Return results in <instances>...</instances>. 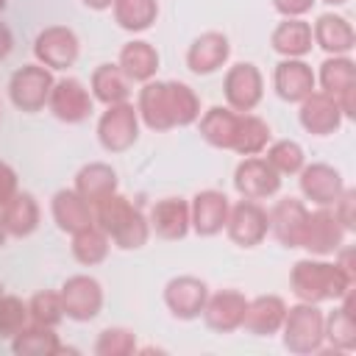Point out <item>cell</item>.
Returning a JSON list of instances; mask_svg holds the SVG:
<instances>
[{
    "label": "cell",
    "instance_id": "obj_10",
    "mask_svg": "<svg viewBox=\"0 0 356 356\" xmlns=\"http://www.w3.org/2000/svg\"><path fill=\"white\" fill-rule=\"evenodd\" d=\"M320 92L331 95L342 117L353 120L356 117V64L348 56H328L320 64Z\"/></svg>",
    "mask_w": 356,
    "mask_h": 356
},
{
    "label": "cell",
    "instance_id": "obj_53",
    "mask_svg": "<svg viewBox=\"0 0 356 356\" xmlns=\"http://www.w3.org/2000/svg\"><path fill=\"white\" fill-rule=\"evenodd\" d=\"M0 111H3V108H0Z\"/></svg>",
    "mask_w": 356,
    "mask_h": 356
},
{
    "label": "cell",
    "instance_id": "obj_40",
    "mask_svg": "<svg viewBox=\"0 0 356 356\" xmlns=\"http://www.w3.org/2000/svg\"><path fill=\"white\" fill-rule=\"evenodd\" d=\"M28 314H31V323L56 328V325L64 320L61 295L53 292V289H39V292H33L31 300H28Z\"/></svg>",
    "mask_w": 356,
    "mask_h": 356
},
{
    "label": "cell",
    "instance_id": "obj_15",
    "mask_svg": "<svg viewBox=\"0 0 356 356\" xmlns=\"http://www.w3.org/2000/svg\"><path fill=\"white\" fill-rule=\"evenodd\" d=\"M209 298V286L203 278L195 275H175L164 284V306L175 320H195L200 317Z\"/></svg>",
    "mask_w": 356,
    "mask_h": 356
},
{
    "label": "cell",
    "instance_id": "obj_50",
    "mask_svg": "<svg viewBox=\"0 0 356 356\" xmlns=\"http://www.w3.org/2000/svg\"><path fill=\"white\" fill-rule=\"evenodd\" d=\"M323 3H328V6H345L348 0H323Z\"/></svg>",
    "mask_w": 356,
    "mask_h": 356
},
{
    "label": "cell",
    "instance_id": "obj_51",
    "mask_svg": "<svg viewBox=\"0 0 356 356\" xmlns=\"http://www.w3.org/2000/svg\"><path fill=\"white\" fill-rule=\"evenodd\" d=\"M6 3H8V0H0V11H3V8H6Z\"/></svg>",
    "mask_w": 356,
    "mask_h": 356
},
{
    "label": "cell",
    "instance_id": "obj_20",
    "mask_svg": "<svg viewBox=\"0 0 356 356\" xmlns=\"http://www.w3.org/2000/svg\"><path fill=\"white\" fill-rule=\"evenodd\" d=\"M298 117H300L303 131L312 134V136H328V134L339 131V125H342V120H345L339 103H337L331 95L320 92V89H314L309 97L300 100Z\"/></svg>",
    "mask_w": 356,
    "mask_h": 356
},
{
    "label": "cell",
    "instance_id": "obj_47",
    "mask_svg": "<svg viewBox=\"0 0 356 356\" xmlns=\"http://www.w3.org/2000/svg\"><path fill=\"white\" fill-rule=\"evenodd\" d=\"M14 50V33L6 22H0V61L8 58V53Z\"/></svg>",
    "mask_w": 356,
    "mask_h": 356
},
{
    "label": "cell",
    "instance_id": "obj_30",
    "mask_svg": "<svg viewBox=\"0 0 356 356\" xmlns=\"http://www.w3.org/2000/svg\"><path fill=\"white\" fill-rule=\"evenodd\" d=\"M39 217H42V209L36 203V197L31 192H14L11 200L0 209V220L6 225V234L8 236H31L36 228H39Z\"/></svg>",
    "mask_w": 356,
    "mask_h": 356
},
{
    "label": "cell",
    "instance_id": "obj_19",
    "mask_svg": "<svg viewBox=\"0 0 356 356\" xmlns=\"http://www.w3.org/2000/svg\"><path fill=\"white\" fill-rule=\"evenodd\" d=\"M245 309H248V298L239 289H220V292H209L200 317L211 331L231 334V331L242 328Z\"/></svg>",
    "mask_w": 356,
    "mask_h": 356
},
{
    "label": "cell",
    "instance_id": "obj_11",
    "mask_svg": "<svg viewBox=\"0 0 356 356\" xmlns=\"http://www.w3.org/2000/svg\"><path fill=\"white\" fill-rule=\"evenodd\" d=\"M234 189L248 200H267L278 195L281 175L264 156H245L234 170Z\"/></svg>",
    "mask_w": 356,
    "mask_h": 356
},
{
    "label": "cell",
    "instance_id": "obj_22",
    "mask_svg": "<svg viewBox=\"0 0 356 356\" xmlns=\"http://www.w3.org/2000/svg\"><path fill=\"white\" fill-rule=\"evenodd\" d=\"M275 95L286 103H300L317 89V78L303 58H281L273 72Z\"/></svg>",
    "mask_w": 356,
    "mask_h": 356
},
{
    "label": "cell",
    "instance_id": "obj_44",
    "mask_svg": "<svg viewBox=\"0 0 356 356\" xmlns=\"http://www.w3.org/2000/svg\"><path fill=\"white\" fill-rule=\"evenodd\" d=\"M17 189H19V186H17V172H14V167L6 164V161H0V209L11 200V195H14Z\"/></svg>",
    "mask_w": 356,
    "mask_h": 356
},
{
    "label": "cell",
    "instance_id": "obj_37",
    "mask_svg": "<svg viewBox=\"0 0 356 356\" xmlns=\"http://www.w3.org/2000/svg\"><path fill=\"white\" fill-rule=\"evenodd\" d=\"M270 136H273L270 125L261 117L245 111V114H239V131H236L234 153H239V156H259L270 145Z\"/></svg>",
    "mask_w": 356,
    "mask_h": 356
},
{
    "label": "cell",
    "instance_id": "obj_27",
    "mask_svg": "<svg viewBox=\"0 0 356 356\" xmlns=\"http://www.w3.org/2000/svg\"><path fill=\"white\" fill-rule=\"evenodd\" d=\"M270 44L281 58H303L314 39H312V25L303 17H284L273 33H270Z\"/></svg>",
    "mask_w": 356,
    "mask_h": 356
},
{
    "label": "cell",
    "instance_id": "obj_18",
    "mask_svg": "<svg viewBox=\"0 0 356 356\" xmlns=\"http://www.w3.org/2000/svg\"><path fill=\"white\" fill-rule=\"evenodd\" d=\"M306 217L309 209L303 200L298 197H281L267 209V222H270V234L278 239V245L284 248H300L303 239V228H306Z\"/></svg>",
    "mask_w": 356,
    "mask_h": 356
},
{
    "label": "cell",
    "instance_id": "obj_6",
    "mask_svg": "<svg viewBox=\"0 0 356 356\" xmlns=\"http://www.w3.org/2000/svg\"><path fill=\"white\" fill-rule=\"evenodd\" d=\"M228 239L236 245V248H256L267 239L270 234V222H267V209L259 203V200H236L231 209H228V220H225V228Z\"/></svg>",
    "mask_w": 356,
    "mask_h": 356
},
{
    "label": "cell",
    "instance_id": "obj_39",
    "mask_svg": "<svg viewBox=\"0 0 356 356\" xmlns=\"http://www.w3.org/2000/svg\"><path fill=\"white\" fill-rule=\"evenodd\" d=\"M264 150H267L264 159L275 167L278 175H298L300 167L306 164V153H303V147L295 139H278V142H273Z\"/></svg>",
    "mask_w": 356,
    "mask_h": 356
},
{
    "label": "cell",
    "instance_id": "obj_41",
    "mask_svg": "<svg viewBox=\"0 0 356 356\" xmlns=\"http://www.w3.org/2000/svg\"><path fill=\"white\" fill-rule=\"evenodd\" d=\"M95 356H131L136 353V334L122 325L103 328L95 339Z\"/></svg>",
    "mask_w": 356,
    "mask_h": 356
},
{
    "label": "cell",
    "instance_id": "obj_1",
    "mask_svg": "<svg viewBox=\"0 0 356 356\" xmlns=\"http://www.w3.org/2000/svg\"><path fill=\"white\" fill-rule=\"evenodd\" d=\"M92 214H95V225L120 250H139L150 239L147 217L120 192H114V195L103 197L100 203H95Z\"/></svg>",
    "mask_w": 356,
    "mask_h": 356
},
{
    "label": "cell",
    "instance_id": "obj_3",
    "mask_svg": "<svg viewBox=\"0 0 356 356\" xmlns=\"http://www.w3.org/2000/svg\"><path fill=\"white\" fill-rule=\"evenodd\" d=\"M323 323H325V314H323L320 303L298 300L295 306H286V314H284V323H281L284 348L289 353H298V356L320 353L323 345H325Z\"/></svg>",
    "mask_w": 356,
    "mask_h": 356
},
{
    "label": "cell",
    "instance_id": "obj_25",
    "mask_svg": "<svg viewBox=\"0 0 356 356\" xmlns=\"http://www.w3.org/2000/svg\"><path fill=\"white\" fill-rule=\"evenodd\" d=\"M286 314V303L278 295H259L248 300L245 317H242V328L253 337H273L281 331Z\"/></svg>",
    "mask_w": 356,
    "mask_h": 356
},
{
    "label": "cell",
    "instance_id": "obj_7",
    "mask_svg": "<svg viewBox=\"0 0 356 356\" xmlns=\"http://www.w3.org/2000/svg\"><path fill=\"white\" fill-rule=\"evenodd\" d=\"M222 95H225V106L245 114L253 111L261 103L264 95V75L256 64L250 61H236L228 67L225 78H222Z\"/></svg>",
    "mask_w": 356,
    "mask_h": 356
},
{
    "label": "cell",
    "instance_id": "obj_46",
    "mask_svg": "<svg viewBox=\"0 0 356 356\" xmlns=\"http://www.w3.org/2000/svg\"><path fill=\"white\" fill-rule=\"evenodd\" d=\"M334 261L356 278V264H353V248H350V245H339V250L334 253Z\"/></svg>",
    "mask_w": 356,
    "mask_h": 356
},
{
    "label": "cell",
    "instance_id": "obj_13",
    "mask_svg": "<svg viewBox=\"0 0 356 356\" xmlns=\"http://www.w3.org/2000/svg\"><path fill=\"white\" fill-rule=\"evenodd\" d=\"M47 108L56 120L67 125H78L92 114V95L78 78H58L50 89Z\"/></svg>",
    "mask_w": 356,
    "mask_h": 356
},
{
    "label": "cell",
    "instance_id": "obj_4",
    "mask_svg": "<svg viewBox=\"0 0 356 356\" xmlns=\"http://www.w3.org/2000/svg\"><path fill=\"white\" fill-rule=\"evenodd\" d=\"M53 83H56L53 70L42 67L39 61L36 64H22L8 78V97L19 111L33 114V111H42L47 106Z\"/></svg>",
    "mask_w": 356,
    "mask_h": 356
},
{
    "label": "cell",
    "instance_id": "obj_43",
    "mask_svg": "<svg viewBox=\"0 0 356 356\" xmlns=\"http://www.w3.org/2000/svg\"><path fill=\"white\" fill-rule=\"evenodd\" d=\"M331 211H334V217L339 220V225H342L348 234H353V231H356V189L345 186L342 195L334 200Z\"/></svg>",
    "mask_w": 356,
    "mask_h": 356
},
{
    "label": "cell",
    "instance_id": "obj_12",
    "mask_svg": "<svg viewBox=\"0 0 356 356\" xmlns=\"http://www.w3.org/2000/svg\"><path fill=\"white\" fill-rule=\"evenodd\" d=\"M345 236H348V231L339 225L331 206H317L306 217L300 248H306L309 256H331L339 250V245H345Z\"/></svg>",
    "mask_w": 356,
    "mask_h": 356
},
{
    "label": "cell",
    "instance_id": "obj_21",
    "mask_svg": "<svg viewBox=\"0 0 356 356\" xmlns=\"http://www.w3.org/2000/svg\"><path fill=\"white\" fill-rule=\"evenodd\" d=\"M228 56H231L228 36L220 31H206V33L192 39V44L186 50V67L195 75H211V72L225 67Z\"/></svg>",
    "mask_w": 356,
    "mask_h": 356
},
{
    "label": "cell",
    "instance_id": "obj_36",
    "mask_svg": "<svg viewBox=\"0 0 356 356\" xmlns=\"http://www.w3.org/2000/svg\"><path fill=\"white\" fill-rule=\"evenodd\" d=\"M108 248H111V239L95 222L72 234V256H75V261H81L86 267H95V264L106 261Z\"/></svg>",
    "mask_w": 356,
    "mask_h": 356
},
{
    "label": "cell",
    "instance_id": "obj_42",
    "mask_svg": "<svg viewBox=\"0 0 356 356\" xmlns=\"http://www.w3.org/2000/svg\"><path fill=\"white\" fill-rule=\"evenodd\" d=\"M31 323L28 303L17 295H0V339H11Z\"/></svg>",
    "mask_w": 356,
    "mask_h": 356
},
{
    "label": "cell",
    "instance_id": "obj_29",
    "mask_svg": "<svg viewBox=\"0 0 356 356\" xmlns=\"http://www.w3.org/2000/svg\"><path fill=\"white\" fill-rule=\"evenodd\" d=\"M117 64L131 83H147L159 72V50L145 39H131L122 44Z\"/></svg>",
    "mask_w": 356,
    "mask_h": 356
},
{
    "label": "cell",
    "instance_id": "obj_28",
    "mask_svg": "<svg viewBox=\"0 0 356 356\" xmlns=\"http://www.w3.org/2000/svg\"><path fill=\"white\" fill-rule=\"evenodd\" d=\"M136 111L139 120L150 128V131H170L172 125V114H170V97H167V81H147L139 89L136 97Z\"/></svg>",
    "mask_w": 356,
    "mask_h": 356
},
{
    "label": "cell",
    "instance_id": "obj_52",
    "mask_svg": "<svg viewBox=\"0 0 356 356\" xmlns=\"http://www.w3.org/2000/svg\"><path fill=\"white\" fill-rule=\"evenodd\" d=\"M0 295H3V284H0Z\"/></svg>",
    "mask_w": 356,
    "mask_h": 356
},
{
    "label": "cell",
    "instance_id": "obj_31",
    "mask_svg": "<svg viewBox=\"0 0 356 356\" xmlns=\"http://www.w3.org/2000/svg\"><path fill=\"white\" fill-rule=\"evenodd\" d=\"M50 211H53V220L58 225V231L64 234H75L86 225L95 222V214H92V206L75 192V189H58L50 200Z\"/></svg>",
    "mask_w": 356,
    "mask_h": 356
},
{
    "label": "cell",
    "instance_id": "obj_23",
    "mask_svg": "<svg viewBox=\"0 0 356 356\" xmlns=\"http://www.w3.org/2000/svg\"><path fill=\"white\" fill-rule=\"evenodd\" d=\"M147 225L156 236L167 242H178L189 234V203L184 197H161L150 206Z\"/></svg>",
    "mask_w": 356,
    "mask_h": 356
},
{
    "label": "cell",
    "instance_id": "obj_49",
    "mask_svg": "<svg viewBox=\"0 0 356 356\" xmlns=\"http://www.w3.org/2000/svg\"><path fill=\"white\" fill-rule=\"evenodd\" d=\"M6 236H8V234H6V225H3V220H0V248H3V242H6Z\"/></svg>",
    "mask_w": 356,
    "mask_h": 356
},
{
    "label": "cell",
    "instance_id": "obj_16",
    "mask_svg": "<svg viewBox=\"0 0 356 356\" xmlns=\"http://www.w3.org/2000/svg\"><path fill=\"white\" fill-rule=\"evenodd\" d=\"M298 184L306 200H312L314 206H334V200L342 195L345 189V178L337 167L325 164V161H312L303 164L298 172Z\"/></svg>",
    "mask_w": 356,
    "mask_h": 356
},
{
    "label": "cell",
    "instance_id": "obj_24",
    "mask_svg": "<svg viewBox=\"0 0 356 356\" xmlns=\"http://www.w3.org/2000/svg\"><path fill=\"white\" fill-rule=\"evenodd\" d=\"M312 39L328 56H348L356 47L353 25L342 14H334V11H325L317 17V22L312 25Z\"/></svg>",
    "mask_w": 356,
    "mask_h": 356
},
{
    "label": "cell",
    "instance_id": "obj_26",
    "mask_svg": "<svg viewBox=\"0 0 356 356\" xmlns=\"http://www.w3.org/2000/svg\"><path fill=\"white\" fill-rule=\"evenodd\" d=\"M197 131L211 147L234 150L236 131H239V111L228 106H211L197 117Z\"/></svg>",
    "mask_w": 356,
    "mask_h": 356
},
{
    "label": "cell",
    "instance_id": "obj_34",
    "mask_svg": "<svg viewBox=\"0 0 356 356\" xmlns=\"http://www.w3.org/2000/svg\"><path fill=\"white\" fill-rule=\"evenodd\" d=\"M89 86H92V97L100 100L103 106L125 103L128 95H131V81L125 78L120 64H100V67H95Z\"/></svg>",
    "mask_w": 356,
    "mask_h": 356
},
{
    "label": "cell",
    "instance_id": "obj_9",
    "mask_svg": "<svg viewBox=\"0 0 356 356\" xmlns=\"http://www.w3.org/2000/svg\"><path fill=\"white\" fill-rule=\"evenodd\" d=\"M81 42L67 25H47L33 39V56L47 70H67L78 61Z\"/></svg>",
    "mask_w": 356,
    "mask_h": 356
},
{
    "label": "cell",
    "instance_id": "obj_2",
    "mask_svg": "<svg viewBox=\"0 0 356 356\" xmlns=\"http://www.w3.org/2000/svg\"><path fill=\"white\" fill-rule=\"evenodd\" d=\"M353 275L342 270L337 261H323V259H300L292 264L289 273V286L298 300L303 303H323V300H339L350 286Z\"/></svg>",
    "mask_w": 356,
    "mask_h": 356
},
{
    "label": "cell",
    "instance_id": "obj_17",
    "mask_svg": "<svg viewBox=\"0 0 356 356\" xmlns=\"http://www.w3.org/2000/svg\"><path fill=\"white\" fill-rule=\"evenodd\" d=\"M231 200L220 189H200L189 200V225L197 236H214L225 228Z\"/></svg>",
    "mask_w": 356,
    "mask_h": 356
},
{
    "label": "cell",
    "instance_id": "obj_32",
    "mask_svg": "<svg viewBox=\"0 0 356 356\" xmlns=\"http://www.w3.org/2000/svg\"><path fill=\"white\" fill-rule=\"evenodd\" d=\"M89 206L100 203L103 197L117 192V172L111 164L103 161H89L75 172V186H72Z\"/></svg>",
    "mask_w": 356,
    "mask_h": 356
},
{
    "label": "cell",
    "instance_id": "obj_8",
    "mask_svg": "<svg viewBox=\"0 0 356 356\" xmlns=\"http://www.w3.org/2000/svg\"><path fill=\"white\" fill-rule=\"evenodd\" d=\"M61 306H64V317L67 320H75V323H89L100 314L103 309V286L95 275H70L61 289Z\"/></svg>",
    "mask_w": 356,
    "mask_h": 356
},
{
    "label": "cell",
    "instance_id": "obj_5",
    "mask_svg": "<svg viewBox=\"0 0 356 356\" xmlns=\"http://www.w3.org/2000/svg\"><path fill=\"white\" fill-rule=\"evenodd\" d=\"M97 139L106 153H125L139 139V111L134 103H114L97 120Z\"/></svg>",
    "mask_w": 356,
    "mask_h": 356
},
{
    "label": "cell",
    "instance_id": "obj_45",
    "mask_svg": "<svg viewBox=\"0 0 356 356\" xmlns=\"http://www.w3.org/2000/svg\"><path fill=\"white\" fill-rule=\"evenodd\" d=\"M317 0H273V8L281 14V17H303L312 11Z\"/></svg>",
    "mask_w": 356,
    "mask_h": 356
},
{
    "label": "cell",
    "instance_id": "obj_14",
    "mask_svg": "<svg viewBox=\"0 0 356 356\" xmlns=\"http://www.w3.org/2000/svg\"><path fill=\"white\" fill-rule=\"evenodd\" d=\"M337 303L339 306H334L325 314L323 337L334 353H353L356 350V289L350 286Z\"/></svg>",
    "mask_w": 356,
    "mask_h": 356
},
{
    "label": "cell",
    "instance_id": "obj_33",
    "mask_svg": "<svg viewBox=\"0 0 356 356\" xmlns=\"http://www.w3.org/2000/svg\"><path fill=\"white\" fill-rule=\"evenodd\" d=\"M11 350L17 356H58L61 353V339L56 328L28 323L19 334L11 337Z\"/></svg>",
    "mask_w": 356,
    "mask_h": 356
},
{
    "label": "cell",
    "instance_id": "obj_38",
    "mask_svg": "<svg viewBox=\"0 0 356 356\" xmlns=\"http://www.w3.org/2000/svg\"><path fill=\"white\" fill-rule=\"evenodd\" d=\"M167 97H170V114H172V125L184 128L197 122L200 117V100L195 95V89L184 81H167Z\"/></svg>",
    "mask_w": 356,
    "mask_h": 356
},
{
    "label": "cell",
    "instance_id": "obj_48",
    "mask_svg": "<svg viewBox=\"0 0 356 356\" xmlns=\"http://www.w3.org/2000/svg\"><path fill=\"white\" fill-rule=\"evenodd\" d=\"M86 8H92V11H106V8H111L114 6V0H81Z\"/></svg>",
    "mask_w": 356,
    "mask_h": 356
},
{
    "label": "cell",
    "instance_id": "obj_35",
    "mask_svg": "<svg viewBox=\"0 0 356 356\" xmlns=\"http://www.w3.org/2000/svg\"><path fill=\"white\" fill-rule=\"evenodd\" d=\"M114 22L128 33L147 31L159 17V0H114Z\"/></svg>",
    "mask_w": 356,
    "mask_h": 356
}]
</instances>
